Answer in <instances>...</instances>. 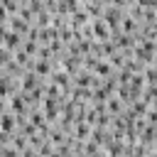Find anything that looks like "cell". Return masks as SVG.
Here are the masks:
<instances>
[]
</instances>
